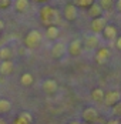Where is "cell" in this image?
Listing matches in <instances>:
<instances>
[{
    "instance_id": "5",
    "label": "cell",
    "mask_w": 121,
    "mask_h": 124,
    "mask_svg": "<svg viewBox=\"0 0 121 124\" xmlns=\"http://www.w3.org/2000/svg\"><path fill=\"white\" fill-rule=\"evenodd\" d=\"M101 33H103L104 39H106V40H110V41H111V40H115V39L118 37V36H117V33H118V31H117V27L113 26V24H107L103 29Z\"/></svg>"
},
{
    "instance_id": "20",
    "label": "cell",
    "mask_w": 121,
    "mask_h": 124,
    "mask_svg": "<svg viewBox=\"0 0 121 124\" xmlns=\"http://www.w3.org/2000/svg\"><path fill=\"white\" fill-rule=\"evenodd\" d=\"M0 57L3 59V62L10 60V57H12V50L9 49V47H3V49H0Z\"/></svg>"
},
{
    "instance_id": "19",
    "label": "cell",
    "mask_w": 121,
    "mask_h": 124,
    "mask_svg": "<svg viewBox=\"0 0 121 124\" xmlns=\"http://www.w3.org/2000/svg\"><path fill=\"white\" fill-rule=\"evenodd\" d=\"M12 108V103L6 99H0V113H7Z\"/></svg>"
},
{
    "instance_id": "4",
    "label": "cell",
    "mask_w": 121,
    "mask_h": 124,
    "mask_svg": "<svg viewBox=\"0 0 121 124\" xmlns=\"http://www.w3.org/2000/svg\"><path fill=\"white\" fill-rule=\"evenodd\" d=\"M107 26V20L101 16V17H97V19H93V22H91V30H93V33L98 36V33H101L103 31V29Z\"/></svg>"
},
{
    "instance_id": "12",
    "label": "cell",
    "mask_w": 121,
    "mask_h": 124,
    "mask_svg": "<svg viewBox=\"0 0 121 124\" xmlns=\"http://www.w3.org/2000/svg\"><path fill=\"white\" fill-rule=\"evenodd\" d=\"M64 53H66V46H64V43H56V44L53 46V49H51V56H53L54 59L63 57Z\"/></svg>"
},
{
    "instance_id": "7",
    "label": "cell",
    "mask_w": 121,
    "mask_h": 124,
    "mask_svg": "<svg viewBox=\"0 0 121 124\" xmlns=\"http://www.w3.org/2000/svg\"><path fill=\"white\" fill-rule=\"evenodd\" d=\"M110 54H111V51H110L107 47L98 49V51L96 53V62L98 63V64H104V63L110 59Z\"/></svg>"
},
{
    "instance_id": "27",
    "label": "cell",
    "mask_w": 121,
    "mask_h": 124,
    "mask_svg": "<svg viewBox=\"0 0 121 124\" xmlns=\"http://www.w3.org/2000/svg\"><path fill=\"white\" fill-rule=\"evenodd\" d=\"M107 124H120V121H118L117 118H114V120H110V121H107Z\"/></svg>"
},
{
    "instance_id": "21",
    "label": "cell",
    "mask_w": 121,
    "mask_h": 124,
    "mask_svg": "<svg viewBox=\"0 0 121 124\" xmlns=\"http://www.w3.org/2000/svg\"><path fill=\"white\" fill-rule=\"evenodd\" d=\"M20 81H22L23 86H30L33 83V76L30 74V73H24L22 76V78H20Z\"/></svg>"
},
{
    "instance_id": "16",
    "label": "cell",
    "mask_w": 121,
    "mask_h": 124,
    "mask_svg": "<svg viewBox=\"0 0 121 124\" xmlns=\"http://www.w3.org/2000/svg\"><path fill=\"white\" fill-rule=\"evenodd\" d=\"M46 36H47V39H50V40L57 39V37H59V29H57L56 26H50V27H47Z\"/></svg>"
},
{
    "instance_id": "26",
    "label": "cell",
    "mask_w": 121,
    "mask_h": 124,
    "mask_svg": "<svg viewBox=\"0 0 121 124\" xmlns=\"http://www.w3.org/2000/svg\"><path fill=\"white\" fill-rule=\"evenodd\" d=\"M115 47H117V49H121V39L120 37L115 39Z\"/></svg>"
},
{
    "instance_id": "23",
    "label": "cell",
    "mask_w": 121,
    "mask_h": 124,
    "mask_svg": "<svg viewBox=\"0 0 121 124\" xmlns=\"http://www.w3.org/2000/svg\"><path fill=\"white\" fill-rule=\"evenodd\" d=\"M98 6L101 7V10H108V9L113 7V1L111 0H101L98 3Z\"/></svg>"
},
{
    "instance_id": "24",
    "label": "cell",
    "mask_w": 121,
    "mask_h": 124,
    "mask_svg": "<svg viewBox=\"0 0 121 124\" xmlns=\"http://www.w3.org/2000/svg\"><path fill=\"white\" fill-rule=\"evenodd\" d=\"M120 111H121V104H120V103H117V104L114 106V108H113V113H114L115 116H118Z\"/></svg>"
},
{
    "instance_id": "13",
    "label": "cell",
    "mask_w": 121,
    "mask_h": 124,
    "mask_svg": "<svg viewBox=\"0 0 121 124\" xmlns=\"http://www.w3.org/2000/svg\"><path fill=\"white\" fill-rule=\"evenodd\" d=\"M88 14H90L93 19L101 17V14H103V10H101V7L98 6V3H93V4L88 7Z\"/></svg>"
},
{
    "instance_id": "25",
    "label": "cell",
    "mask_w": 121,
    "mask_h": 124,
    "mask_svg": "<svg viewBox=\"0 0 121 124\" xmlns=\"http://www.w3.org/2000/svg\"><path fill=\"white\" fill-rule=\"evenodd\" d=\"M10 6V1L9 0H3V1H0V7H9Z\"/></svg>"
},
{
    "instance_id": "8",
    "label": "cell",
    "mask_w": 121,
    "mask_h": 124,
    "mask_svg": "<svg viewBox=\"0 0 121 124\" xmlns=\"http://www.w3.org/2000/svg\"><path fill=\"white\" fill-rule=\"evenodd\" d=\"M64 17H66L68 22H73V20L77 19V7H76L73 3L66 4V7H64Z\"/></svg>"
},
{
    "instance_id": "10",
    "label": "cell",
    "mask_w": 121,
    "mask_h": 124,
    "mask_svg": "<svg viewBox=\"0 0 121 124\" xmlns=\"http://www.w3.org/2000/svg\"><path fill=\"white\" fill-rule=\"evenodd\" d=\"M83 51V43L80 40H73L68 46V53L71 56H80Z\"/></svg>"
},
{
    "instance_id": "14",
    "label": "cell",
    "mask_w": 121,
    "mask_h": 124,
    "mask_svg": "<svg viewBox=\"0 0 121 124\" xmlns=\"http://www.w3.org/2000/svg\"><path fill=\"white\" fill-rule=\"evenodd\" d=\"M13 63L10 62V60H6V62H3L1 64H0V73L1 74H10L13 71Z\"/></svg>"
},
{
    "instance_id": "3",
    "label": "cell",
    "mask_w": 121,
    "mask_h": 124,
    "mask_svg": "<svg viewBox=\"0 0 121 124\" xmlns=\"http://www.w3.org/2000/svg\"><path fill=\"white\" fill-rule=\"evenodd\" d=\"M120 99H121V94L120 91H117V90H113V91H108V93H104V104L106 106H115L117 103H120Z\"/></svg>"
},
{
    "instance_id": "30",
    "label": "cell",
    "mask_w": 121,
    "mask_h": 124,
    "mask_svg": "<svg viewBox=\"0 0 121 124\" xmlns=\"http://www.w3.org/2000/svg\"><path fill=\"white\" fill-rule=\"evenodd\" d=\"M70 124H81V123H80V121H71Z\"/></svg>"
},
{
    "instance_id": "28",
    "label": "cell",
    "mask_w": 121,
    "mask_h": 124,
    "mask_svg": "<svg viewBox=\"0 0 121 124\" xmlns=\"http://www.w3.org/2000/svg\"><path fill=\"white\" fill-rule=\"evenodd\" d=\"M3 27H4V23H3V22H1V20H0V30H1V29H3Z\"/></svg>"
},
{
    "instance_id": "22",
    "label": "cell",
    "mask_w": 121,
    "mask_h": 124,
    "mask_svg": "<svg viewBox=\"0 0 121 124\" xmlns=\"http://www.w3.org/2000/svg\"><path fill=\"white\" fill-rule=\"evenodd\" d=\"M94 1H91V0H76V3H73L76 7L77 6H81V7H90L91 4H93Z\"/></svg>"
},
{
    "instance_id": "17",
    "label": "cell",
    "mask_w": 121,
    "mask_h": 124,
    "mask_svg": "<svg viewBox=\"0 0 121 124\" xmlns=\"http://www.w3.org/2000/svg\"><path fill=\"white\" fill-rule=\"evenodd\" d=\"M91 99L94 100V101H103V99H104V91L101 88H94L91 91Z\"/></svg>"
},
{
    "instance_id": "18",
    "label": "cell",
    "mask_w": 121,
    "mask_h": 124,
    "mask_svg": "<svg viewBox=\"0 0 121 124\" xmlns=\"http://www.w3.org/2000/svg\"><path fill=\"white\" fill-rule=\"evenodd\" d=\"M14 6H16V10L17 12H26L27 10V7H29V1L27 0H17L16 3H14Z\"/></svg>"
},
{
    "instance_id": "1",
    "label": "cell",
    "mask_w": 121,
    "mask_h": 124,
    "mask_svg": "<svg viewBox=\"0 0 121 124\" xmlns=\"http://www.w3.org/2000/svg\"><path fill=\"white\" fill-rule=\"evenodd\" d=\"M40 17H41L43 24H46V26L50 27V26L54 24V22L57 20V13H56V10H54L53 7L44 6V7L40 10Z\"/></svg>"
},
{
    "instance_id": "15",
    "label": "cell",
    "mask_w": 121,
    "mask_h": 124,
    "mask_svg": "<svg viewBox=\"0 0 121 124\" xmlns=\"http://www.w3.org/2000/svg\"><path fill=\"white\" fill-rule=\"evenodd\" d=\"M31 121H33V117L29 113L24 111L19 116V118L16 120V124H31Z\"/></svg>"
},
{
    "instance_id": "9",
    "label": "cell",
    "mask_w": 121,
    "mask_h": 124,
    "mask_svg": "<svg viewBox=\"0 0 121 124\" xmlns=\"http://www.w3.org/2000/svg\"><path fill=\"white\" fill-rule=\"evenodd\" d=\"M97 117H98V113H97V110L93 108V107H87L84 111H83V118H84L88 124H91L93 121H96Z\"/></svg>"
},
{
    "instance_id": "6",
    "label": "cell",
    "mask_w": 121,
    "mask_h": 124,
    "mask_svg": "<svg viewBox=\"0 0 121 124\" xmlns=\"http://www.w3.org/2000/svg\"><path fill=\"white\" fill-rule=\"evenodd\" d=\"M41 87H43V91H44V93H47V94H53V93L57 91L59 84H57L56 80H53V78H47V80L43 81Z\"/></svg>"
},
{
    "instance_id": "11",
    "label": "cell",
    "mask_w": 121,
    "mask_h": 124,
    "mask_svg": "<svg viewBox=\"0 0 121 124\" xmlns=\"http://www.w3.org/2000/svg\"><path fill=\"white\" fill-rule=\"evenodd\" d=\"M98 44H100V40H98V36H97V34H88V36H85L84 46L87 47V49L98 47Z\"/></svg>"
},
{
    "instance_id": "2",
    "label": "cell",
    "mask_w": 121,
    "mask_h": 124,
    "mask_svg": "<svg viewBox=\"0 0 121 124\" xmlns=\"http://www.w3.org/2000/svg\"><path fill=\"white\" fill-rule=\"evenodd\" d=\"M40 41H41V33H40L38 30H30V31L27 33L26 39H24L26 46L30 47V49L37 47V46L40 44Z\"/></svg>"
},
{
    "instance_id": "31",
    "label": "cell",
    "mask_w": 121,
    "mask_h": 124,
    "mask_svg": "<svg viewBox=\"0 0 121 124\" xmlns=\"http://www.w3.org/2000/svg\"><path fill=\"white\" fill-rule=\"evenodd\" d=\"M87 124H88V123H87Z\"/></svg>"
},
{
    "instance_id": "29",
    "label": "cell",
    "mask_w": 121,
    "mask_h": 124,
    "mask_svg": "<svg viewBox=\"0 0 121 124\" xmlns=\"http://www.w3.org/2000/svg\"><path fill=\"white\" fill-rule=\"evenodd\" d=\"M0 124H7V123H6V121H4L3 118H0Z\"/></svg>"
}]
</instances>
